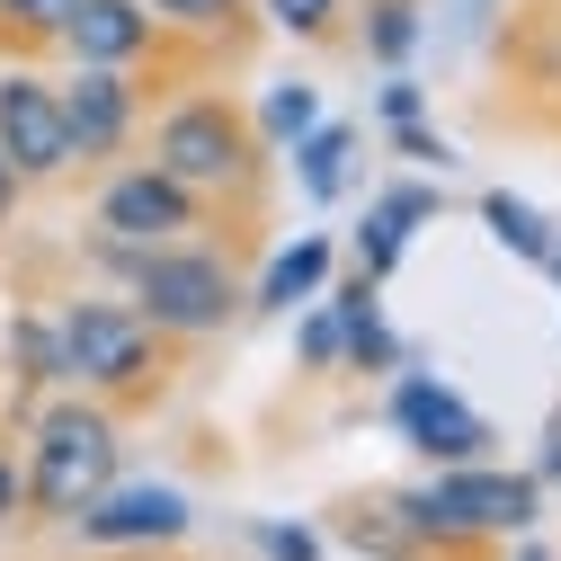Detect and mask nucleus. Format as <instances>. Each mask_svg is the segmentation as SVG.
I'll use <instances>...</instances> for the list:
<instances>
[{
    "instance_id": "5701e85b",
    "label": "nucleus",
    "mask_w": 561,
    "mask_h": 561,
    "mask_svg": "<svg viewBox=\"0 0 561 561\" xmlns=\"http://www.w3.org/2000/svg\"><path fill=\"white\" fill-rule=\"evenodd\" d=\"M401 241H410V232H401L383 205H375V215L357 224V267H366V276H392V267H401Z\"/></svg>"
},
{
    "instance_id": "a211bd4d",
    "label": "nucleus",
    "mask_w": 561,
    "mask_h": 561,
    "mask_svg": "<svg viewBox=\"0 0 561 561\" xmlns=\"http://www.w3.org/2000/svg\"><path fill=\"white\" fill-rule=\"evenodd\" d=\"M10 347H19V366H27L36 392H72V375H62V330H54V321H19Z\"/></svg>"
},
{
    "instance_id": "4468645a",
    "label": "nucleus",
    "mask_w": 561,
    "mask_h": 561,
    "mask_svg": "<svg viewBox=\"0 0 561 561\" xmlns=\"http://www.w3.org/2000/svg\"><path fill=\"white\" fill-rule=\"evenodd\" d=\"M419 45H428V10H419V0H366V62L410 72Z\"/></svg>"
},
{
    "instance_id": "f8f14e48",
    "label": "nucleus",
    "mask_w": 561,
    "mask_h": 561,
    "mask_svg": "<svg viewBox=\"0 0 561 561\" xmlns=\"http://www.w3.org/2000/svg\"><path fill=\"white\" fill-rule=\"evenodd\" d=\"M321 286H330V241L304 232V241H286V250L267 259V276L250 286V312H304Z\"/></svg>"
},
{
    "instance_id": "0eeeda50",
    "label": "nucleus",
    "mask_w": 561,
    "mask_h": 561,
    "mask_svg": "<svg viewBox=\"0 0 561 561\" xmlns=\"http://www.w3.org/2000/svg\"><path fill=\"white\" fill-rule=\"evenodd\" d=\"M72 526H81L90 552H170L196 526V508H187V490H170V481H107Z\"/></svg>"
},
{
    "instance_id": "dca6fc26",
    "label": "nucleus",
    "mask_w": 561,
    "mask_h": 561,
    "mask_svg": "<svg viewBox=\"0 0 561 561\" xmlns=\"http://www.w3.org/2000/svg\"><path fill=\"white\" fill-rule=\"evenodd\" d=\"M339 543L366 552V561H419V552H428V543L392 517V500H383V508H347V517H339Z\"/></svg>"
},
{
    "instance_id": "f257e3e1",
    "label": "nucleus",
    "mask_w": 561,
    "mask_h": 561,
    "mask_svg": "<svg viewBox=\"0 0 561 561\" xmlns=\"http://www.w3.org/2000/svg\"><path fill=\"white\" fill-rule=\"evenodd\" d=\"M392 517L419 543H508L543 526V481L535 472H500V463H428V481L392 490Z\"/></svg>"
},
{
    "instance_id": "2f4dec72",
    "label": "nucleus",
    "mask_w": 561,
    "mask_h": 561,
    "mask_svg": "<svg viewBox=\"0 0 561 561\" xmlns=\"http://www.w3.org/2000/svg\"><path fill=\"white\" fill-rule=\"evenodd\" d=\"M125 561H170V552H125Z\"/></svg>"
},
{
    "instance_id": "423d86ee",
    "label": "nucleus",
    "mask_w": 561,
    "mask_h": 561,
    "mask_svg": "<svg viewBox=\"0 0 561 561\" xmlns=\"http://www.w3.org/2000/svg\"><path fill=\"white\" fill-rule=\"evenodd\" d=\"M99 232L107 241H134V250H161V241H187L205 232V196L187 179H170L161 161H134L99 187Z\"/></svg>"
},
{
    "instance_id": "7ed1b4c3",
    "label": "nucleus",
    "mask_w": 561,
    "mask_h": 561,
    "mask_svg": "<svg viewBox=\"0 0 561 561\" xmlns=\"http://www.w3.org/2000/svg\"><path fill=\"white\" fill-rule=\"evenodd\" d=\"M125 304L144 312L161 339H215V330H232V312H241L250 295H241L232 259L196 250V241H161V250H134Z\"/></svg>"
},
{
    "instance_id": "1a4fd4ad",
    "label": "nucleus",
    "mask_w": 561,
    "mask_h": 561,
    "mask_svg": "<svg viewBox=\"0 0 561 561\" xmlns=\"http://www.w3.org/2000/svg\"><path fill=\"white\" fill-rule=\"evenodd\" d=\"M0 152L27 187H54L72 170V125H62V90L36 72H0Z\"/></svg>"
},
{
    "instance_id": "b1692460",
    "label": "nucleus",
    "mask_w": 561,
    "mask_h": 561,
    "mask_svg": "<svg viewBox=\"0 0 561 561\" xmlns=\"http://www.w3.org/2000/svg\"><path fill=\"white\" fill-rule=\"evenodd\" d=\"M375 205H383V215H392L401 232H419V224H437V205H446V196H437L428 179H401V187H383Z\"/></svg>"
},
{
    "instance_id": "4be33fe9",
    "label": "nucleus",
    "mask_w": 561,
    "mask_h": 561,
    "mask_svg": "<svg viewBox=\"0 0 561 561\" xmlns=\"http://www.w3.org/2000/svg\"><path fill=\"white\" fill-rule=\"evenodd\" d=\"M72 10H81V0H0V19H10L19 36H36V45H62Z\"/></svg>"
},
{
    "instance_id": "aec40b11",
    "label": "nucleus",
    "mask_w": 561,
    "mask_h": 561,
    "mask_svg": "<svg viewBox=\"0 0 561 561\" xmlns=\"http://www.w3.org/2000/svg\"><path fill=\"white\" fill-rule=\"evenodd\" d=\"M259 10H267V27H276V36L321 45V36L339 27V10H347V0H259Z\"/></svg>"
},
{
    "instance_id": "7c9ffc66",
    "label": "nucleus",
    "mask_w": 561,
    "mask_h": 561,
    "mask_svg": "<svg viewBox=\"0 0 561 561\" xmlns=\"http://www.w3.org/2000/svg\"><path fill=\"white\" fill-rule=\"evenodd\" d=\"M543 267H552V286H561V241H552V259H543Z\"/></svg>"
},
{
    "instance_id": "473e14b6",
    "label": "nucleus",
    "mask_w": 561,
    "mask_h": 561,
    "mask_svg": "<svg viewBox=\"0 0 561 561\" xmlns=\"http://www.w3.org/2000/svg\"><path fill=\"white\" fill-rule=\"evenodd\" d=\"M517 561H543V552H535V543H526V552H517Z\"/></svg>"
},
{
    "instance_id": "9b49d317",
    "label": "nucleus",
    "mask_w": 561,
    "mask_h": 561,
    "mask_svg": "<svg viewBox=\"0 0 561 561\" xmlns=\"http://www.w3.org/2000/svg\"><path fill=\"white\" fill-rule=\"evenodd\" d=\"M161 19H152V0H81L72 27H62V54L72 62H116V72H134V62H152L161 54Z\"/></svg>"
},
{
    "instance_id": "39448f33",
    "label": "nucleus",
    "mask_w": 561,
    "mask_h": 561,
    "mask_svg": "<svg viewBox=\"0 0 561 561\" xmlns=\"http://www.w3.org/2000/svg\"><path fill=\"white\" fill-rule=\"evenodd\" d=\"M152 161H161L170 179H187L196 196H241V187L259 179V125H250L232 99L196 90V99L161 107V125H152Z\"/></svg>"
},
{
    "instance_id": "cd10ccee",
    "label": "nucleus",
    "mask_w": 561,
    "mask_h": 561,
    "mask_svg": "<svg viewBox=\"0 0 561 561\" xmlns=\"http://www.w3.org/2000/svg\"><path fill=\"white\" fill-rule=\"evenodd\" d=\"M10 517H27V472L0 455V526H10Z\"/></svg>"
},
{
    "instance_id": "6e6552de",
    "label": "nucleus",
    "mask_w": 561,
    "mask_h": 561,
    "mask_svg": "<svg viewBox=\"0 0 561 561\" xmlns=\"http://www.w3.org/2000/svg\"><path fill=\"white\" fill-rule=\"evenodd\" d=\"M392 428H401V446L419 455V463H481L490 446V419L455 392V383H437V375H401L392 383Z\"/></svg>"
},
{
    "instance_id": "c85d7f7f",
    "label": "nucleus",
    "mask_w": 561,
    "mask_h": 561,
    "mask_svg": "<svg viewBox=\"0 0 561 561\" xmlns=\"http://www.w3.org/2000/svg\"><path fill=\"white\" fill-rule=\"evenodd\" d=\"M19 196H27V179L10 170V152H0V224H10V215H19Z\"/></svg>"
},
{
    "instance_id": "f3484780",
    "label": "nucleus",
    "mask_w": 561,
    "mask_h": 561,
    "mask_svg": "<svg viewBox=\"0 0 561 561\" xmlns=\"http://www.w3.org/2000/svg\"><path fill=\"white\" fill-rule=\"evenodd\" d=\"M250 125H259V144H304V134L321 125V90H312V81H276Z\"/></svg>"
},
{
    "instance_id": "6ab92c4d",
    "label": "nucleus",
    "mask_w": 561,
    "mask_h": 561,
    "mask_svg": "<svg viewBox=\"0 0 561 561\" xmlns=\"http://www.w3.org/2000/svg\"><path fill=\"white\" fill-rule=\"evenodd\" d=\"M295 357H304L312 375L347 366V321H339V304H321V295H312V312H304V330H295Z\"/></svg>"
},
{
    "instance_id": "20e7f679",
    "label": "nucleus",
    "mask_w": 561,
    "mask_h": 561,
    "mask_svg": "<svg viewBox=\"0 0 561 561\" xmlns=\"http://www.w3.org/2000/svg\"><path fill=\"white\" fill-rule=\"evenodd\" d=\"M54 330H62V375H72V392H99V401L161 392V330L134 304H62Z\"/></svg>"
},
{
    "instance_id": "a878e982",
    "label": "nucleus",
    "mask_w": 561,
    "mask_h": 561,
    "mask_svg": "<svg viewBox=\"0 0 561 561\" xmlns=\"http://www.w3.org/2000/svg\"><path fill=\"white\" fill-rule=\"evenodd\" d=\"M392 152H401V161H428V170H446V161H455V144H446V134H428L419 116H410V125H392Z\"/></svg>"
},
{
    "instance_id": "412c9836",
    "label": "nucleus",
    "mask_w": 561,
    "mask_h": 561,
    "mask_svg": "<svg viewBox=\"0 0 561 561\" xmlns=\"http://www.w3.org/2000/svg\"><path fill=\"white\" fill-rule=\"evenodd\" d=\"M161 27H187V36H232L241 27V0H152Z\"/></svg>"
},
{
    "instance_id": "ddd939ff",
    "label": "nucleus",
    "mask_w": 561,
    "mask_h": 561,
    "mask_svg": "<svg viewBox=\"0 0 561 561\" xmlns=\"http://www.w3.org/2000/svg\"><path fill=\"white\" fill-rule=\"evenodd\" d=\"M347 161H357V125H312L295 144V187L312 205H330V196H347Z\"/></svg>"
},
{
    "instance_id": "bb28decb",
    "label": "nucleus",
    "mask_w": 561,
    "mask_h": 561,
    "mask_svg": "<svg viewBox=\"0 0 561 561\" xmlns=\"http://www.w3.org/2000/svg\"><path fill=\"white\" fill-rule=\"evenodd\" d=\"M375 107H383V125H410L428 99H419V81H410V72H383V99H375Z\"/></svg>"
},
{
    "instance_id": "393cba45",
    "label": "nucleus",
    "mask_w": 561,
    "mask_h": 561,
    "mask_svg": "<svg viewBox=\"0 0 561 561\" xmlns=\"http://www.w3.org/2000/svg\"><path fill=\"white\" fill-rule=\"evenodd\" d=\"M259 552H267V561H321V535H312V526H276V517H267V526H259Z\"/></svg>"
},
{
    "instance_id": "f03ea898",
    "label": "nucleus",
    "mask_w": 561,
    "mask_h": 561,
    "mask_svg": "<svg viewBox=\"0 0 561 561\" xmlns=\"http://www.w3.org/2000/svg\"><path fill=\"white\" fill-rule=\"evenodd\" d=\"M27 508L45 526H72L99 490L116 481V410L99 392H62L36 410V428H27Z\"/></svg>"
},
{
    "instance_id": "2eb2a0df",
    "label": "nucleus",
    "mask_w": 561,
    "mask_h": 561,
    "mask_svg": "<svg viewBox=\"0 0 561 561\" xmlns=\"http://www.w3.org/2000/svg\"><path fill=\"white\" fill-rule=\"evenodd\" d=\"M481 224H490V241H500L508 259H535V267H543V259H552V241H561V232L535 215V205H526V196H508V187H490V196H481Z\"/></svg>"
},
{
    "instance_id": "c756f323",
    "label": "nucleus",
    "mask_w": 561,
    "mask_h": 561,
    "mask_svg": "<svg viewBox=\"0 0 561 561\" xmlns=\"http://www.w3.org/2000/svg\"><path fill=\"white\" fill-rule=\"evenodd\" d=\"M535 481H561V419H552V437H543V472Z\"/></svg>"
},
{
    "instance_id": "9d476101",
    "label": "nucleus",
    "mask_w": 561,
    "mask_h": 561,
    "mask_svg": "<svg viewBox=\"0 0 561 561\" xmlns=\"http://www.w3.org/2000/svg\"><path fill=\"white\" fill-rule=\"evenodd\" d=\"M54 90H62V125H72V161H116L144 125V90L116 62H72V81Z\"/></svg>"
}]
</instances>
